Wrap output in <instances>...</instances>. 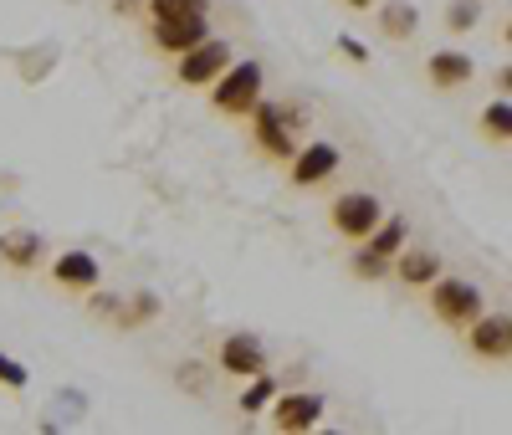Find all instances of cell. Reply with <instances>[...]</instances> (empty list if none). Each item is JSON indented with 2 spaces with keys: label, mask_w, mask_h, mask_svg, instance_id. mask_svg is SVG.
<instances>
[{
  "label": "cell",
  "mask_w": 512,
  "mask_h": 435,
  "mask_svg": "<svg viewBox=\"0 0 512 435\" xmlns=\"http://www.w3.org/2000/svg\"><path fill=\"white\" fill-rule=\"evenodd\" d=\"M251 123V144L262 149L267 159L287 164L297 154V134H303V108L292 103H272V98H256V108L246 113Z\"/></svg>",
  "instance_id": "cell-1"
},
{
  "label": "cell",
  "mask_w": 512,
  "mask_h": 435,
  "mask_svg": "<svg viewBox=\"0 0 512 435\" xmlns=\"http://www.w3.org/2000/svg\"><path fill=\"white\" fill-rule=\"evenodd\" d=\"M262 82H267V67L262 62H231L216 82H210V108L226 113V118H246L262 98Z\"/></svg>",
  "instance_id": "cell-2"
},
{
  "label": "cell",
  "mask_w": 512,
  "mask_h": 435,
  "mask_svg": "<svg viewBox=\"0 0 512 435\" xmlns=\"http://www.w3.org/2000/svg\"><path fill=\"white\" fill-rule=\"evenodd\" d=\"M425 292H431V313H436L446 328H466L472 318H482V313H487L482 287H477V282H466V277H446V272H441Z\"/></svg>",
  "instance_id": "cell-3"
},
{
  "label": "cell",
  "mask_w": 512,
  "mask_h": 435,
  "mask_svg": "<svg viewBox=\"0 0 512 435\" xmlns=\"http://www.w3.org/2000/svg\"><path fill=\"white\" fill-rule=\"evenodd\" d=\"M328 221L344 241H364L379 221H384V200L369 195V190H344L333 205H328Z\"/></svg>",
  "instance_id": "cell-4"
},
{
  "label": "cell",
  "mask_w": 512,
  "mask_h": 435,
  "mask_svg": "<svg viewBox=\"0 0 512 435\" xmlns=\"http://www.w3.org/2000/svg\"><path fill=\"white\" fill-rule=\"evenodd\" d=\"M231 62H236V57H231V41L205 36L200 47L180 52V62H175V77H180L185 87H205V82H216V77H221Z\"/></svg>",
  "instance_id": "cell-5"
},
{
  "label": "cell",
  "mask_w": 512,
  "mask_h": 435,
  "mask_svg": "<svg viewBox=\"0 0 512 435\" xmlns=\"http://www.w3.org/2000/svg\"><path fill=\"white\" fill-rule=\"evenodd\" d=\"M461 333H466V343H472L477 359H487V364H507L512 359V318L507 313H482Z\"/></svg>",
  "instance_id": "cell-6"
},
{
  "label": "cell",
  "mask_w": 512,
  "mask_h": 435,
  "mask_svg": "<svg viewBox=\"0 0 512 435\" xmlns=\"http://www.w3.org/2000/svg\"><path fill=\"white\" fill-rule=\"evenodd\" d=\"M216 369L221 374H236V379H251L267 369V343L256 333H226L221 348H216Z\"/></svg>",
  "instance_id": "cell-7"
},
{
  "label": "cell",
  "mask_w": 512,
  "mask_h": 435,
  "mask_svg": "<svg viewBox=\"0 0 512 435\" xmlns=\"http://www.w3.org/2000/svg\"><path fill=\"white\" fill-rule=\"evenodd\" d=\"M41 261H47V241H41V231H31V226L0 231V267H11L16 277H31Z\"/></svg>",
  "instance_id": "cell-8"
},
{
  "label": "cell",
  "mask_w": 512,
  "mask_h": 435,
  "mask_svg": "<svg viewBox=\"0 0 512 435\" xmlns=\"http://www.w3.org/2000/svg\"><path fill=\"white\" fill-rule=\"evenodd\" d=\"M210 16H185V21H149V41H154V52H164V57H180V52H190V47H200V41L210 36V26H205Z\"/></svg>",
  "instance_id": "cell-9"
},
{
  "label": "cell",
  "mask_w": 512,
  "mask_h": 435,
  "mask_svg": "<svg viewBox=\"0 0 512 435\" xmlns=\"http://www.w3.org/2000/svg\"><path fill=\"white\" fill-rule=\"evenodd\" d=\"M323 395H313V389H297V395H277L272 400V425L277 430H313L318 420H323Z\"/></svg>",
  "instance_id": "cell-10"
},
{
  "label": "cell",
  "mask_w": 512,
  "mask_h": 435,
  "mask_svg": "<svg viewBox=\"0 0 512 435\" xmlns=\"http://www.w3.org/2000/svg\"><path fill=\"white\" fill-rule=\"evenodd\" d=\"M441 272H446V261L431 246H400L390 256V277H400L405 287H431Z\"/></svg>",
  "instance_id": "cell-11"
},
{
  "label": "cell",
  "mask_w": 512,
  "mask_h": 435,
  "mask_svg": "<svg viewBox=\"0 0 512 435\" xmlns=\"http://www.w3.org/2000/svg\"><path fill=\"white\" fill-rule=\"evenodd\" d=\"M333 169H338V149H333V144H308V149H297V154L287 159V180H292L297 190H313V185L328 180Z\"/></svg>",
  "instance_id": "cell-12"
},
{
  "label": "cell",
  "mask_w": 512,
  "mask_h": 435,
  "mask_svg": "<svg viewBox=\"0 0 512 435\" xmlns=\"http://www.w3.org/2000/svg\"><path fill=\"white\" fill-rule=\"evenodd\" d=\"M52 282H57L62 292H88V287L103 282V267H98L93 251H62V256L52 261Z\"/></svg>",
  "instance_id": "cell-13"
},
{
  "label": "cell",
  "mask_w": 512,
  "mask_h": 435,
  "mask_svg": "<svg viewBox=\"0 0 512 435\" xmlns=\"http://www.w3.org/2000/svg\"><path fill=\"white\" fill-rule=\"evenodd\" d=\"M472 72H477V62L466 57V52H451V47L425 57V77H431V87H446V93H451V87H466V82H472Z\"/></svg>",
  "instance_id": "cell-14"
},
{
  "label": "cell",
  "mask_w": 512,
  "mask_h": 435,
  "mask_svg": "<svg viewBox=\"0 0 512 435\" xmlns=\"http://www.w3.org/2000/svg\"><path fill=\"white\" fill-rule=\"evenodd\" d=\"M374 21H379L384 41H410V36L420 31V11L410 6V0H379Z\"/></svg>",
  "instance_id": "cell-15"
},
{
  "label": "cell",
  "mask_w": 512,
  "mask_h": 435,
  "mask_svg": "<svg viewBox=\"0 0 512 435\" xmlns=\"http://www.w3.org/2000/svg\"><path fill=\"white\" fill-rule=\"evenodd\" d=\"M164 313V302L149 292V287H139L134 297H118V313H113V328H123V333H134V328H144V323H154Z\"/></svg>",
  "instance_id": "cell-16"
},
{
  "label": "cell",
  "mask_w": 512,
  "mask_h": 435,
  "mask_svg": "<svg viewBox=\"0 0 512 435\" xmlns=\"http://www.w3.org/2000/svg\"><path fill=\"white\" fill-rule=\"evenodd\" d=\"M144 21H185V16H210V0H139Z\"/></svg>",
  "instance_id": "cell-17"
},
{
  "label": "cell",
  "mask_w": 512,
  "mask_h": 435,
  "mask_svg": "<svg viewBox=\"0 0 512 435\" xmlns=\"http://www.w3.org/2000/svg\"><path fill=\"white\" fill-rule=\"evenodd\" d=\"M364 241H369V251H379V256H395V251L410 241V226L400 221V215H384V221H379Z\"/></svg>",
  "instance_id": "cell-18"
},
{
  "label": "cell",
  "mask_w": 512,
  "mask_h": 435,
  "mask_svg": "<svg viewBox=\"0 0 512 435\" xmlns=\"http://www.w3.org/2000/svg\"><path fill=\"white\" fill-rule=\"evenodd\" d=\"M482 134H487L497 149L512 144V103H507V98H497V103L482 108Z\"/></svg>",
  "instance_id": "cell-19"
},
{
  "label": "cell",
  "mask_w": 512,
  "mask_h": 435,
  "mask_svg": "<svg viewBox=\"0 0 512 435\" xmlns=\"http://www.w3.org/2000/svg\"><path fill=\"white\" fill-rule=\"evenodd\" d=\"M272 400H277V379H272L267 369H262V374H251L246 395H241V410H246V415H262Z\"/></svg>",
  "instance_id": "cell-20"
},
{
  "label": "cell",
  "mask_w": 512,
  "mask_h": 435,
  "mask_svg": "<svg viewBox=\"0 0 512 435\" xmlns=\"http://www.w3.org/2000/svg\"><path fill=\"white\" fill-rule=\"evenodd\" d=\"M349 267H354V277H364V282H379V277H390V256H379V251L359 246Z\"/></svg>",
  "instance_id": "cell-21"
},
{
  "label": "cell",
  "mask_w": 512,
  "mask_h": 435,
  "mask_svg": "<svg viewBox=\"0 0 512 435\" xmlns=\"http://www.w3.org/2000/svg\"><path fill=\"white\" fill-rule=\"evenodd\" d=\"M482 21V0H451L446 6V31H472Z\"/></svg>",
  "instance_id": "cell-22"
},
{
  "label": "cell",
  "mask_w": 512,
  "mask_h": 435,
  "mask_svg": "<svg viewBox=\"0 0 512 435\" xmlns=\"http://www.w3.org/2000/svg\"><path fill=\"white\" fill-rule=\"evenodd\" d=\"M0 384H6V389H26L31 384V369L21 359H11V354H0Z\"/></svg>",
  "instance_id": "cell-23"
},
{
  "label": "cell",
  "mask_w": 512,
  "mask_h": 435,
  "mask_svg": "<svg viewBox=\"0 0 512 435\" xmlns=\"http://www.w3.org/2000/svg\"><path fill=\"white\" fill-rule=\"evenodd\" d=\"M88 313H93V318H103V323H113L118 297H113V292H103V287H88Z\"/></svg>",
  "instance_id": "cell-24"
},
{
  "label": "cell",
  "mask_w": 512,
  "mask_h": 435,
  "mask_svg": "<svg viewBox=\"0 0 512 435\" xmlns=\"http://www.w3.org/2000/svg\"><path fill=\"white\" fill-rule=\"evenodd\" d=\"M338 52H344L349 62H359V67H369V47H364L359 36H338Z\"/></svg>",
  "instance_id": "cell-25"
},
{
  "label": "cell",
  "mask_w": 512,
  "mask_h": 435,
  "mask_svg": "<svg viewBox=\"0 0 512 435\" xmlns=\"http://www.w3.org/2000/svg\"><path fill=\"white\" fill-rule=\"evenodd\" d=\"M349 11H369V6H379V0H344Z\"/></svg>",
  "instance_id": "cell-26"
}]
</instances>
